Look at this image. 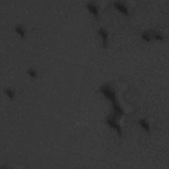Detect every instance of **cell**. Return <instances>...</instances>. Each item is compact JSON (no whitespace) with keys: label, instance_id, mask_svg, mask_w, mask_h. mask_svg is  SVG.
I'll return each mask as SVG.
<instances>
[{"label":"cell","instance_id":"1","mask_svg":"<svg viewBox=\"0 0 169 169\" xmlns=\"http://www.w3.org/2000/svg\"><path fill=\"white\" fill-rule=\"evenodd\" d=\"M100 92L106 97V99L109 100L110 102L114 104L116 102H118L116 99V91L112 88L110 84L106 83L102 86H100L99 88Z\"/></svg>","mask_w":169,"mask_h":169},{"label":"cell","instance_id":"2","mask_svg":"<svg viewBox=\"0 0 169 169\" xmlns=\"http://www.w3.org/2000/svg\"><path fill=\"white\" fill-rule=\"evenodd\" d=\"M106 122L107 124L111 127L112 128L114 129L117 133L119 134V136H122V130L121 127L118 124V123L117 122V118L115 117L113 114L108 115L106 119Z\"/></svg>","mask_w":169,"mask_h":169},{"label":"cell","instance_id":"3","mask_svg":"<svg viewBox=\"0 0 169 169\" xmlns=\"http://www.w3.org/2000/svg\"><path fill=\"white\" fill-rule=\"evenodd\" d=\"M114 6L117 8L120 12H122L126 15H129V11L127 7L126 6L125 3L123 2H120V1H115L113 2Z\"/></svg>","mask_w":169,"mask_h":169},{"label":"cell","instance_id":"4","mask_svg":"<svg viewBox=\"0 0 169 169\" xmlns=\"http://www.w3.org/2000/svg\"><path fill=\"white\" fill-rule=\"evenodd\" d=\"M98 32L100 36L102 37L103 40V46L104 48H106L108 45V34L106 29L103 27H100L98 30Z\"/></svg>","mask_w":169,"mask_h":169},{"label":"cell","instance_id":"5","mask_svg":"<svg viewBox=\"0 0 169 169\" xmlns=\"http://www.w3.org/2000/svg\"><path fill=\"white\" fill-rule=\"evenodd\" d=\"M112 109H113V114H112L116 118H119L124 114V111H123L118 102L112 104Z\"/></svg>","mask_w":169,"mask_h":169},{"label":"cell","instance_id":"6","mask_svg":"<svg viewBox=\"0 0 169 169\" xmlns=\"http://www.w3.org/2000/svg\"><path fill=\"white\" fill-rule=\"evenodd\" d=\"M87 7L88 9L90 11V12L94 15L96 19H99V13L98 7H97L96 3L93 2H89L87 3Z\"/></svg>","mask_w":169,"mask_h":169},{"label":"cell","instance_id":"7","mask_svg":"<svg viewBox=\"0 0 169 169\" xmlns=\"http://www.w3.org/2000/svg\"><path fill=\"white\" fill-rule=\"evenodd\" d=\"M139 124H140L143 128H144L147 132L149 133L150 132V126L149 123L147 122V120H146L145 118H141L138 121Z\"/></svg>","mask_w":169,"mask_h":169},{"label":"cell","instance_id":"8","mask_svg":"<svg viewBox=\"0 0 169 169\" xmlns=\"http://www.w3.org/2000/svg\"><path fill=\"white\" fill-rule=\"evenodd\" d=\"M15 31L20 35L21 38H24V37H25L26 31L22 25H19L15 26Z\"/></svg>","mask_w":169,"mask_h":169},{"label":"cell","instance_id":"9","mask_svg":"<svg viewBox=\"0 0 169 169\" xmlns=\"http://www.w3.org/2000/svg\"><path fill=\"white\" fill-rule=\"evenodd\" d=\"M141 38L143 40H144L146 42H151L152 40V36H151V32L149 31H145L142 33Z\"/></svg>","mask_w":169,"mask_h":169},{"label":"cell","instance_id":"10","mask_svg":"<svg viewBox=\"0 0 169 169\" xmlns=\"http://www.w3.org/2000/svg\"><path fill=\"white\" fill-rule=\"evenodd\" d=\"M151 36H152V39H155L157 40H163L164 39V36L162 35V34L157 32V31H152L151 32Z\"/></svg>","mask_w":169,"mask_h":169},{"label":"cell","instance_id":"11","mask_svg":"<svg viewBox=\"0 0 169 169\" xmlns=\"http://www.w3.org/2000/svg\"><path fill=\"white\" fill-rule=\"evenodd\" d=\"M4 93L5 94H6V95L9 97L10 99H13V98L15 97V91L12 89L11 88H6L4 89Z\"/></svg>","mask_w":169,"mask_h":169},{"label":"cell","instance_id":"12","mask_svg":"<svg viewBox=\"0 0 169 169\" xmlns=\"http://www.w3.org/2000/svg\"><path fill=\"white\" fill-rule=\"evenodd\" d=\"M27 73L31 76L32 78L35 79L38 76V73H37V71L36 69H35L34 68H29L27 70Z\"/></svg>","mask_w":169,"mask_h":169}]
</instances>
